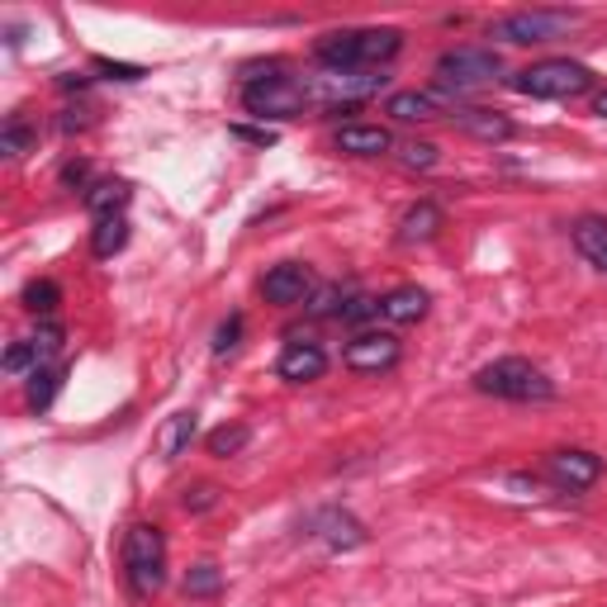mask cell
<instances>
[{
	"label": "cell",
	"instance_id": "cell-31",
	"mask_svg": "<svg viewBox=\"0 0 607 607\" xmlns=\"http://www.w3.org/2000/svg\"><path fill=\"white\" fill-rule=\"evenodd\" d=\"M337 318H342V323H366V318H380V299L356 295V299H346V309Z\"/></svg>",
	"mask_w": 607,
	"mask_h": 607
},
{
	"label": "cell",
	"instance_id": "cell-30",
	"mask_svg": "<svg viewBox=\"0 0 607 607\" xmlns=\"http://www.w3.org/2000/svg\"><path fill=\"white\" fill-rule=\"evenodd\" d=\"M91 67L100 71V77H110V81H142V77H148L142 67H134V62H110V57H95Z\"/></svg>",
	"mask_w": 607,
	"mask_h": 607
},
{
	"label": "cell",
	"instance_id": "cell-21",
	"mask_svg": "<svg viewBox=\"0 0 607 607\" xmlns=\"http://www.w3.org/2000/svg\"><path fill=\"white\" fill-rule=\"evenodd\" d=\"M128 199H134L128 181H95L91 191H85V209H91L95 219H110V214H124Z\"/></svg>",
	"mask_w": 607,
	"mask_h": 607
},
{
	"label": "cell",
	"instance_id": "cell-13",
	"mask_svg": "<svg viewBox=\"0 0 607 607\" xmlns=\"http://www.w3.org/2000/svg\"><path fill=\"white\" fill-rule=\"evenodd\" d=\"M403 48V34L399 28H356V67H385L389 57H399Z\"/></svg>",
	"mask_w": 607,
	"mask_h": 607
},
{
	"label": "cell",
	"instance_id": "cell-24",
	"mask_svg": "<svg viewBox=\"0 0 607 607\" xmlns=\"http://www.w3.org/2000/svg\"><path fill=\"white\" fill-rule=\"evenodd\" d=\"M34 142H38V128L28 124L24 114H10L5 128H0V152H5V157H24Z\"/></svg>",
	"mask_w": 607,
	"mask_h": 607
},
{
	"label": "cell",
	"instance_id": "cell-37",
	"mask_svg": "<svg viewBox=\"0 0 607 607\" xmlns=\"http://www.w3.org/2000/svg\"><path fill=\"white\" fill-rule=\"evenodd\" d=\"M594 114H603V119H607V91H603V95L594 100Z\"/></svg>",
	"mask_w": 607,
	"mask_h": 607
},
{
	"label": "cell",
	"instance_id": "cell-35",
	"mask_svg": "<svg viewBox=\"0 0 607 607\" xmlns=\"http://www.w3.org/2000/svg\"><path fill=\"white\" fill-rule=\"evenodd\" d=\"M233 138H242V142H256V148H266V142H276V134H271V128H242V124H233Z\"/></svg>",
	"mask_w": 607,
	"mask_h": 607
},
{
	"label": "cell",
	"instance_id": "cell-2",
	"mask_svg": "<svg viewBox=\"0 0 607 607\" xmlns=\"http://www.w3.org/2000/svg\"><path fill=\"white\" fill-rule=\"evenodd\" d=\"M513 91L531 100H574V95L594 91V71L584 62H574V57H546V62H531L517 71Z\"/></svg>",
	"mask_w": 607,
	"mask_h": 607
},
{
	"label": "cell",
	"instance_id": "cell-5",
	"mask_svg": "<svg viewBox=\"0 0 607 607\" xmlns=\"http://www.w3.org/2000/svg\"><path fill=\"white\" fill-rule=\"evenodd\" d=\"M499 71H503V62H499V53H489V48H470V43L466 48H446L437 57V91L460 100L489 81H499Z\"/></svg>",
	"mask_w": 607,
	"mask_h": 607
},
{
	"label": "cell",
	"instance_id": "cell-18",
	"mask_svg": "<svg viewBox=\"0 0 607 607\" xmlns=\"http://www.w3.org/2000/svg\"><path fill=\"white\" fill-rule=\"evenodd\" d=\"M437 228H442V209L432 199H417L399 219V242H427V238H437Z\"/></svg>",
	"mask_w": 607,
	"mask_h": 607
},
{
	"label": "cell",
	"instance_id": "cell-26",
	"mask_svg": "<svg viewBox=\"0 0 607 607\" xmlns=\"http://www.w3.org/2000/svg\"><path fill=\"white\" fill-rule=\"evenodd\" d=\"M28 346H34V360H38V370L43 366H57V352H62V328L57 323H38V332L28 337Z\"/></svg>",
	"mask_w": 607,
	"mask_h": 607
},
{
	"label": "cell",
	"instance_id": "cell-1",
	"mask_svg": "<svg viewBox=\"0 0 607 607\" xmlns=\"http://www.w3.org/2000/svg\"><path fill=\"white\" fill-rule=\"evenodd\" d=\"M474 389L494 399H513V403H546L556 394V385L546 380L541 366H531L527 356H499L474 375Z\"/></svg>",
	"mask_w": 607,
	"mask_h": 607
},
{
	"label": "cell",
	"instance_id": "cell-3",
	"mask_svg": "<svg viewBox=\"0 0 607 607\" xmlns=\"http://www.w3.org/2000/svg\"><path fill=\"white\" fill-rule=\"evenodd\" d=\"M124 580H128V588H134L138 598H152L157 588L167 584V541H162V531H157V527H148V523L128 527V537H124Z\"/></svg>",
	"mask_w": 607,
	"mask_h": 607
},
{
	"label": "cell",
	"instance_id": "cell-32",
	"mask_svg": "<svg viewBox=\"0 0 607 607\" xmlns=\"http://www.w3.org/2000/svg\"><path fill=\"white\" fill-rule=\"evenodd\" d=\"M238 337H242V313H233L219 332H214V356H228L238 346Z\"/></svg>",
	"mask_w": 607,
	"mask_h": 607
},
{
	"label": "cell",
	"instance_id": "cell-17",
	"mask_svg": "<svg viewBox=\"0 0 607 607\" xmlns=\"http://www.w3.org/2000/svg\"><path fill=\"white\" fill-rule=\"evenodd\" d=\"M195 427H199V413H171L162 423V432H157V456L162 460L185 456V446L195 442Z\"/></svg>",
	"mask_w": 607,
	"mask_h": 607
},
{
	"label": "cell",
	"instance_id": "cell-9",
	"mask_svg": "<svg viewBox=\"0 0 607 607\" xmlns=\"http://www.w3.org/2000/svg\"><path fill=\"white\" fill-rule=\"evenodd\" d=\"M446 110H456V100L446 91H394L385 100V114L399 124H423V119H437Z\"/></svg>",
	"mask_w": 607,
	"mask_h": 607
},
{
	"label": "cell",
	"instance_id": "cell-25",
	"mask_svg": "<svg viewBox=\"0 0 607 607\" xmlns=\"http://www.w3.org/2000/svg\"><path fill=\"white\" fill-rule=\"evenodd\" d=\"M57 304H62V290H57V280H28V285H24V309H28V313L48 318Z\"/></svg>",
	"mask_w": 607,
	"mask_h": 607
},
{
	"label": "cell",
	"instance_id": "cell-8",
	"mask_svg": "<svg viewBox=\"0 0 607 607\" xmlns=\"http://www.w3.org/2000/svg\"><path fill=\"white\" fill-rule=\"evenodd\" d=\"M546 474H551V484L570 489V494H584V489H594L603 480V456L570 446V451H556L546 460Z\"/></svg>",
	"mask_w": 607,
	"mask_h": 607
},
{
	"label": "cell",
	"instance_id": "cell-29",
	"mask_svg": "<svg viewBox=\"0 0 607 607\" xmlns=\"http://www.w3.org/2000/svg\"><path fill=\"white\" fill-rule=\"evenodd\" d=\"M34 370H38L34 346H28V342H14L10 352H5V375H34Z\"/></svg>",
	"mask_w": 607,
	"mask_h": 607
},
{
	"label": "cell",
	"instance_id": "cell-28",
	"mask_svg": "<svg viewBox=\"0 0 607 607\" xmlns=\"http://www.w3.org/2000/svg\"><path fill=\"white\" fill-rule=\"evenodd\" d=\"M399 162L409 171H432V167H437V148H432V142H403Z\"/></svg>",
	"mask_w": 607,
	"mask_h": 607
},
{
	"label": "cell",
	"instance_id": "cell-4",
	"mask_svg": "<svg viewBox=\"0 0 607 607\" xmlns=\"http://www.w3.org/2000/svg\"><path fill=\"white\" fill-rule=\"evenodd\" d=\"M242 105L256 119H299L304 110H309V91H304V81L285 77V67L276 62L266 71V77H252L242 85Z\"/></svg>",
	"mask_w": 607,
	"mask_h": 607
},
{
	"label": "cell",
	"instance_id": "cell-10",
	"mask_svg": "<svg viewBox=\"0 0 607 607\" xmlns=\"http://www.w3.org/2000/svg\"><path fill=\"white\" fill-rule=\"evenodd\" d=\"M313 290V276H309V266L304 262H280V266H271L266 276H262V295L271 304H280V309H290V304H304Z\"/></svg>",
	"mask_w": 607,
	"mask_h": 607
},
{
	"label": "cell",
	"instance_id": "cell-6",
	"mask_svg": "<svg viewBox=\"0 0 607 607\" xmlns=\"http://www.w3.org/2000/svg\"><path fill=\"white\" fill-rule=\"evenodd\" d=\"M574 24H580V10H517V14H503V20L489 24V38L531 48V43H551L560 34H570Z\"/></svg>",
	"mask_w": 607,
	"mask_h": 607
},
{
	"label": "cell",
	"instance_id": "cell-19",
	"mask_svg": "<svg viewBox=\"0 0 607 607\" xmlns=\"http://www.w3.org/2000/svg\"><path fill=\"white\" fill-rule=\"evenodd\" d=\"M128 248V219L124 214H110V219H95L91 228V252L100 262H110V256H119Z\"/></svg>",
	"mask_w": 607,
	"mask_h": 607
},
{
	"label": "cell",
	"instance_id": "cell-11",
	"mask_svg": "<svg viewBox=\"0 0 607 607\" xmlns=\"http://www.w3.org/2000/svg\"><path fill=\"white\" fill-rule=\"evenodd\" d=\"M309 531L323 546H332V551H356V546H366V537L370 531L356 523L352 513H342V508H323V513H313V523H309Z\"/></svg>",
	"mask_w": 607,
	"mask_h": 607
},
{
	"label": "cell",
	"instance_id": "cell-12",
	"mask_svg": "<svg viewBox=\"0 0 607 607\" xmlns=\"http://www.w3.org/2000/svg\"><path fill=\"white\" fill-rule=\"evenodd\" d=\"M328 370V352L318 342H290L276 360V375L290 385H309V380H323Z\"/></svg>",
	"mask_w": 607,
	"mask_h": 607
},
{
	"label": "cell",
	"instance_id": "cell-16",
	"mask_svg": "<svg viewBox=\"0 0 607 607\" xmlns=\"http://www.w3.org/2000/svg\"><path fill=\"white\" fill-rule=\"evenodd\" d=\"M427 290L423 285H399V290H389L380 299V318L385 323H417V318L427 313Z\"/></svg>",
	"mask_w": 607,
	"mask_h": 607
},
{
	"label": "cell",
	"instance_id": "cell-15",
	"mask_svg": "<svg viewBox=\"0 0 607 607\" xmlns=\"http://www.w3.org/2000/svg\"><path fill=\"white\" fill-rule=\"evenodd\" d=\"M451 124H460L470 138H480V142H508L513 138V119L499 114V110H456Z\"/></svg>",
	"mask_w": 607,
	"mask_h": 607
},
{
	"label": "cell",
	"instance_id": "cell-34",
	"mask_svg": "<svg viewBox=\"0 0 607 607\" xmlns=\"http://www.w3.org/2000/svg\"><path fill=\"white\" fill-rule=\"evenodd\" d=\"M214 503H219V489L214 484H199L195 494H185V508L191 513H205V508H214Z\"/></svg>",
	"mask_w": 607,
	"mask_h": 607
},
{
	"label": "cell",
	"instance_id": "cell-7",
	"mask_svg": "<svg viewBox=\"0 0 607 607\" xmlns=\"http://www.w3.org/2000/svg\"><path fill=\"white\" fill-rule=\"evenodd\" d=\"M346 370L356 375H380V370H394L399 366V337L394 332H356L352 342H346Z\"/></svg>",
	"mask_w": 607,
	"mask_h": 607
},
{
	"label": "cell",
	"instance_id": "cell-22",
	"mask_svg": "<svg viewBox=\"0 0 607 607\" xmlns=\"http://www.w3.org/2000/svg\"><path fill=\"white\" fill-rule=\"evenodd\" d=\"M62 380H67V366H43V370H34L28 375V409L34 413H43V409H53V399H57V389H62Z\"/></svg>",
	"mask_w": 607,
	"mask_h": 607
},
{
	"label": "cell",
	"instance_id": "cell-20",
	"mask_svg": "<svg viewBox=\"0 0 607 607\" xmlns=\"http://www.w3.org/2000/svg\"><path fill=\"white\" fill-rule=\"evenodd\" d=\"M574 248L588 266L607 271V219H580L574 224Z\"/></svg>",
	"mask_w": 607,
	"mask_h": 607
},
{
	"label": "cell",
	"instance_id": "cell-27",
	"mask_svg": "<svg viewBox=\"0 0 607 607\" xmlns=\"http://www.w3.org/2000/svg\"><path fill=\"white\" fill-rule=\"evenodd\" d=\"M219 584H224V574L214 570V565H195L191 574H185V594H191V598H209V594H219Z\"/></svg>",
	"mask_w": 607,
	"mask_h": 607
},
{
	"label": "cell",
	"instance_id": "cell-14",
	"mask_svg": "<svg viewBox=\"0 0 607 607\" xmlns=\"http://www.w3.org/2000/svg\"><path fill=\"white\" fill-rule=\"evenodd\" d=\"M337 148L352 157H385V152H394V134L380 124H346L337 128Z\"/></svg>",
	"mask_w": 607,
	"mask_h": 607
},
{
	"label": "cell",
	"instance_id": "cell-33",
	"mask_svg": "<svg viewBox=\"0 0 607 607\" xmlns=\"http://www.w3.org/2000/svg\"><path fill=\"white\" fill-rule=\"evenodd\" d=\"M309 313H313V318H323V313H342V290H337V285L318 290V295H313V304H309Z\"/></svg>",
	"mask_w": 607,
	"mask_h": 607
},
{
	"label": "cell",
	"instance_id": "cell-23",
	"mask_svg": "<svg viewBox=\"0 0 607 607\" xmlns=\"http://www.w3.org/2000/svg\"><path fill=\"white\" fill-rule=\"evenodd\" d=\"M248 442H252V427L248 423H224V427H214L209 432V456H219V460H228V456H242L248 451Z\"/></svg>",
	"mask_w": 607,
	"mask_h": 607
},
{
	"label": "cell",
	"instance_id": "cell-36",
	"mask_svg": "<svg viewBox=\"0 0 607 607\" xmlns=\"http://www.w3.org/2000/svg\"><path fill=\"white\" fill-rule=\"evenodd\" d=\"M62 181H67V185H85V181H91V167H85V162H71V167H62Z\"/></svg>",
	"mask_w": 607,
	"mask_h": 607
}]
</instances>
